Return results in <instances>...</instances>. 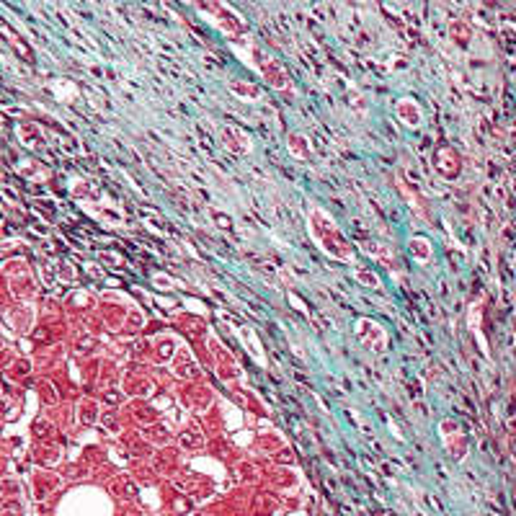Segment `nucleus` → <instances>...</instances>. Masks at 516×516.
<instances>
[{"label":"nucleus","instance_id":"1","mask_svg":"<svg viewBox=\"0 0 516 516\" xmlns=\"http://www.w3.org/2000/svg\"><path fill=\"white\" fill-rule=\"evenodd\" d=\"M359 282H361V284H372V287H379L377 276H374V274H369V271H359Z\"/></svg>","mask_w":516,"mask_h":516}]
</instances>
